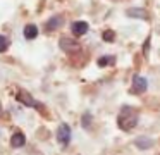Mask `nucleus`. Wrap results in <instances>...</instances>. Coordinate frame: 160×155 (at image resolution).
<instances>
[{
  "instance_id": "nucleus-13",
  "label": "nucleus",
  "mask_w": 160,
  "mask_h": 155,
  "mask_svg": "<svg viewBox=\"0 0 160 155\" xmlns=\"http://www.w3.org/2000/svg\"><path fill=\"white\" fill-rule=\"evenodd\" d=\"M102 38H103L105 41H108V43H112V41L115 40V33L112 29H105L103 34H102Z\"/></svg>"
},
{
  "instance_id": "nucleus-2",
  "label": "nucleus",
  "mask_w": 160,
  "mask_h": 155,
  "mask_svg": "<svg viewBox=\"0 0 160 155\" xmlns=\"http://www.w3.org/2000/svg\"><path fill=\"white\" fill-rule=\"evenodd\" d=\"M57 140H59V143L62 145V147H67L71 141V127L69 124L62 122L59 126V129H57Z\"/></svg>"
},
{
  "instance_id": "nucleus-1",
  "label": "nucleus",
  "mask_w": 160,
  "mask_h": 155,
  "mask_svg": "<svg viewBox=\"0 0 160 155\" xmlns=\"http://www.w3.org/2000/svg\"><path fill=\"white\" fill-rule=\"evenodd\" d=\"M117 124H119V127L124 129V131L132 129V127L138 124V112H136L132 107L124 105L121 109V112H119V116H117Z\"/></svg>"
},
{
  "instance_id": "nucleus-12",
  "label": "nucleus",
  "mask_w": 160,
  "mask_h": 155,
  "mask_svg": "<svg viewBox=\"0 0 160 155\" xmlns=\"http://www.w3.org/2000/svg\"><path fill=\"white\" fill-rule=\"evenodd\" d=\"M112 62H115V57H112V55H107V57L98 59V65H100V67H105V65L112 64Z\"/></svg>"
},
{
  "instance_id": "nucleus-11",
  "label": "nucleus",
  "mask_w": 160,
  "mask_h": 155,
  "mask_svg": "<svg viewBox=\"0 0 160 155\" xmlns=\"http://www.w3.org/2000/svg\"><path fill=\"white\" fill-rule=\"evenodd\" d=\"M38 36V26L36 24H28L24 28V38L26 40H35Z\"/></svg>"
},
{
  "instance_id": "nucleus-4",
  "label": "nucleus",
  "mask_w": 160,
  "mask_h": 155,
  "mask_svg": "<svg viewBox=\"0 0 160 155\" xmlns=\"http://www.w3.org/2000/svg\"><path fill=\"white\" fill-rule=\"evenodd\" d=\"M18 100L21 103H24L26 107H36V109H42V103H38V102H35V100H33V96L29 95L28 91H24V90H19L18 91Z\"/></svg>"
},
{
  "instance_id": "nucleus-3",
  "label": "nucleus",
  "mask_w": 160,
  "mask_h": 155,
  "mask_svg": "<svg viewBox=\"0 0 160 155\" xmlns=\"http://www.w3.org/2000/svg\"><path fill=\"white\" fill-rule=\"evenodd\" d=\"M146 88H148V81H146V78H143V76H139V74H136L134 78H132V93H143V91H146Z\"/></svg>"
},
{
  "instance_id": "nucleus-7",
  "label": "nucleus",
  "mask_w": 160,
  "mask_h": 155,
  "mask_svg": "<svg viewBox=\"0 0 160 155\" xmlns=\"http://www.w3.org/2000/svg\"><path fill=\"white\" fill-rule=\"evenodd\" d=\"M59 45H60V48H62L64 52H76V50L81 48L79 43H76V41L71 40V38H60Z\"/></svg>"
},
{
  "instance_id": "nucleus-9",
  "label": "nucleus",
  "mask_w": 160,
  "mask_h": 155,
  "mask_svg": "<svg viewBox=\"0 0 160 155\" xmlns=\"http://www.w3.org/2000/svg\"><path fill=\"white\" fill-rule=\"evenodd\" d=\"M134 145L139 148V150H148V148L153 147V140L148 136H139L134 140Z\"/></svg>"
},
{
  "instance_id": "nucleus-6",
  "label": "nucleus",
  "mask_w": 160,
  "mask_h": 155,
  "mask_svg": "<svg viewBox=\"0 0 160 155\" xmlns=\"http://www.w3.org/2000/svg\"><path fill=\"white\" fill-rule=\"evenodd\" d=\"M88 23L86 21H74L72 26H71V29H72L74 36H83V34L88 33Z\"/></svg>"
},
{
  "instance_id": "nucleus-14",
  "label": "nucleus",
  "mask_w": 160,
  "mask_h": 155,
  "mask_svg": "<svg viewBox=\"0 0 160 155\" xmlns=\"http://www.w3.org/2000/svg\"><path fill=\"white\" fill-rule=\"evenodd\" d=\"M9 45H11L9 38L4 36V34H0V52H5V50L9 48Z\"/></svg>"
},
{
  "instance_id": "nucleus-16",
  "label": "nucleus",
  "mask_w": 160,
  "mask_h": 155,
  "mask_svg": "<svg viewBox=\"0 0 160 155\" xmlns=\"http://www.w3.org/2000/svg\"><path fill=\"white\" fill-rule=\"evenodd\" d=\"M0 114H2V105H0Z\"/></svg>"
},
{
  "instance_id": "nucleus-5",
  "label": "nucleus",
  "mask_w": 160,
  "mask_h": 155,
  "mask_svg": "<svg viewBox=\"0 0 160 155\" xmlns=\"http://www.w3.org/2000/svg\"><path fill=\"white\" fill-rule=\"evenodd\" d=\"M62 24H64V17L60 16V14H55V16H52L45 23V29L47 31H55L57 28H60Z\"/></svg>"
},
{
  "instance_id": "nucleus-15",
  "label": "nucleus",
  "mask_w": 160,
  "mask_h": 155,
  "mask_svg": "<svg viewBox=\"0 0 160 155\" xmlns=\"http://www.w3.org/2000/svg\"><path fill=\"white\" fill-rule=\"evenodd\" d=\"M81 124H83V127H84V129H86V127L91 124V114H90V112L83 114V121H81Z\"/></svg>"
},
{
  "instance_id": "nucleus-8",
  "label": "nucleus",
  "mask_w": 160,
  "mask_h": 155,
  "mask_svg": "<svg viewBox=\"0 0 160 155\" xmlns=\"http://www.w3.org/2000/svg\"><path fill=\"white\" fill-rule=\"evenodd\" d=\"M24 143H26L24 133H21V131H16V133L12 134V138H11V145H12L14 148H21V147H24Z\"/></svg>"
},
{
  "instance_id": "nucleus-10",
  "label": "nucleus",
  "mask_w": 160,
  "mask_h": 155,
  "mask_svg": "<svg viewBox=\"0 0 160 155\" xmlns=\"http://www.w3.org/2000/svg\"><path fill=\"white\" fill-rule=\"evenodd\" d=\"M129 17H138V19H148V14H146L145 9H139V7H132V9L126 10Z\"/></svg>"
}]
</instances>
